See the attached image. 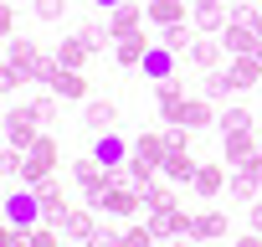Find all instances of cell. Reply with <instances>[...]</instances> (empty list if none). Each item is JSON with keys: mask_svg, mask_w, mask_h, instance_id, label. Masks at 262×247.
Listing matches in <instances>:
<instances>
[{"mask_svg": "<svg viewBox=\"0 0 262 247\" xmlns=\"http://www.w3.org/2000/svg\"><path fill=\"white\" fill-rule=\"evenodd\" d=\"M226 191H231V201H236V206H252V201L262 196V180H257V170H252V165H236V170H231V180H226Z\"/></svg>", "mask_w": 262, "mask_h": 247, "instance_id": "cell-15", "label": "cell"}, {"mask_svg": "<svg viewBox=\"0 0 262 247\" xmlns=\"http://www.w3.org/2000/svg\"><path fill=\"white\" fill-rule=\"evenodd\" d=\"M93 6H98V11H113V6H123V0H93Z\"/></svg>", "mask_w": 262, "mask_h": 247, "instance_id": "cell-46", "label": "cell"}, {"mask_svg": "<svg viewBox=\"0 0 262 247\" xmlns=\"http://www.w3.org/2000/svg\"><path fill=\"white\" fill-rule=\"evenodd\" d=\"M134 155H139V160H149V165L160 170V160L170 155V134H160V129H144V134L134 139Z\"/></svg>", "mask_w": 262, "mask_h": 247, "instance_id": "cell-28", "label": "cell"}, {"mask_svg": "<svg viewBox=\"0 0 262 247\" xmlns=\"http://www.w3.org/2000/svg\"><path fill=\"white\" fill-rule=\"evenodd\" d=\"M149 232L160 237V242H175V237H190V211L175 201V206H160V211H149Z\"/></svg>", "mask_w": 262, "mask_h": 247, "instance_id": "cell-7", "label": "cell"}, {"mask_svg": "<svg viewBox=\"0 0 262 247\" xmlns=\"http://www.w3.org/2000/svg\"><path fill=\"white\" fill-rule=\"evenodd\" d=\"M82 123H88L93 134H108L113 123H118V108H113L108 98H88V108H82Z\"/></svg>", "mask_w": 262, "mask_h": 247, "instance_id": "cell-25", "label": "cell"}, {"mask_svg": "<svg viewBox=\"0 0 262 247\" xmlns=\"http://www.w3.org/2000/svg\"><path fill=\"white\" fill-rule=\"evenodd\" d=\"M67 237L52 227V221H41V227H31V247H62Z\"/></svg>", "mask_w": 262, "mask_h": 247, "instance_id": "cell-36", "label": "cell"}, {"mask_svg": "<svg viewBox=\"0 0 262 247\" xmlns=\"http://www.w3.org/2000/svg\"><path fill=\"white\" fill-rule=\"evenodd\" d=\"M252 16H257V0H231V21H247L252 26Z\"/></svg>", "mask_w": 262, "mask_h": 247, "instance_id": "cell-42", "label": "cell"}, {"mask_svg": "<svg viewBox=\"0 0 262 247\" xmlns=\"http://www.w3.org/2000/svg\"><path fill=\"white\" fill-rule=\"evenodd\" d=\"M0 31L16 36V0H0Z\"/></svg>", "mask_w": 262, "mask_h": 247, "instance_id": "cell-41", "label": "cell"}, {"mask_svg": "<svg viewBox=\"0 0 262 247\" xmlns=\"http://www.w3.org/2000/svg\"><path fill=\"white\" fill-rule=\"evenodd\" d=\"M36 139H41V129H36L31 103H11V108H6V145H11V150H31Z\"/></svg>", "mask_w": 262, "mask_h": 247, "instance_id": "cell-3", "label": "cell"}, {"mask_svg": "<svg viewBox=\"0 0 262 247\" xmlns=\"http://www.w3.org/2000/svg\"><path fill=\"white\" fill-rule=\"evenodd\" d=\"M93 57H98V52L88 47V36H82V31H77V36H62V42H57V62H62V67H77V72H82V67L93 62Z\"/></svg>", "mask_w": 262, "mask_h": 247, "instance_id": "cell-19", "label": "cell"}, {"mask_svg": "<svg viewBox=\"0 0 262 247\" xmlns=\"http://www.w3.org/2000/svg\"><path fill=\"white\" fill-rule=\"evenodd\" d=\"M170 247H190V237H175V242H170Z\"/></svg>", "mask_w": 262, "mask_h": 247, "instance_id": "cell-48", "label": "cell"}, {"mask_svg": "<svg viewBox=\"0 0 262 247\" xmlns=\"http://www.w3.org/2000/svg\"><path fill=\"white\" fill-rule=\"evenodd\" d=\"M247 227H252V232H262V196L252 201V211H247Z\"/></svg>", "mask_w": 262, "mask_h": 247, "instance_id": "cell-43", "label": "cell"}, {"mask_svg": "<svg viewBox=\"0 0 262 247\" xmlns=\"http://www.w3.org/2000/svg\"><path fill=\"white\" fill-rule=\"evenodd\" d=\"M144 11H149V21L165 31V26H180V21H185L190 0H144Z\"/></svg>", "mask_w": 262, "mask_h": 247, "instance_id": "cell-24", "label": "cell"}, {"mask_svg": "<svg viewBox=\"0 0 262 247\" xmlns=\"http://www.w3.org/2000/svg\"><path fill=\"white\" fill-rule=\"evenodd\" d=\"M185 57H190V62H195L201 72H211V67H221L226 47H221V36H206V31H201V36L190 42V52H185Z\"/></svg>", "mask_w": 262, "mask_h": 247, "instance_id": "cell-20", "label": "cell"}, {"mask_svg": "<svg viewBox=\"0 0 262 247\" xmlns=\"http://www.w3.org/2000/svg\"><path fill=\"white\" fill-rule=\"evenodd\" d=\"M195 170H201V160H195L185 145H170V155L160 160V175H165V180H175V186H190V180H195Z\"/></svg>", "mask_w": 262, "mask_h": 247, "instance_id": "cell-9", "label": "cell"}, {"mask_svg": "<svg viewBox=\"0 0 262 247\" xmlns=\"http://www.w3.org/2000/svg\"><path fill=\"white\" fill-rule=\"evenodd\" d=\"M21 83H31V77H26V72L16 67V62H6V72H0V93H6V98H11V93H16Z\"/></svg>", "mask_w": 262, "mask_h": 247, "instance_id": "cell-37", "label": "cell"}, {"mask_svg": "<svg viewBox=\"0 0 262 247\" xmlns=\"http://www.w3.org/2000/svg\"><path fill=\"white\" fill-rule=\"evenodd\" d=\"M155 242H160V237L149 232V221H144V227H128V232H123V247H155Z\"/></svg>", "mask_w": 262, "mask_h": 247, "instance_id": "cell-38", "label": "cell"}, {"mask_svg": "<svg viewBox=\"0 0 262 247\" xmlns=\"http://www.w3.org/2000/svg\"><path fill=\"white\" fill-rule=\"evenodd\" d=\"M175 72H180V52H170L165 42H155V47H149V57H144V77L165 83V77H175Z\"/></svg>", "mask_w": 262, "mask_h": 247, "instance_id": "cell-14", "label": "cell"}, {"mask_svg": "<svg viewBox=\"0 0 262 247\" xmlns=\"http://www.w3.org/2000/svg\"><path fill=\"white\" fill-rule=\"evenodd\" d=\"M139 196H144V211H160V206H175V180L155 175V180H144V186H139Z\"/></svg>", "mask_w": 262, "mask_h": 247, "instance_id": "cell-30", "label": "cell"}, {"mask_svg": "<svg viewBox=\"0 0 262 247\" xmlns=\"http://www.w3.org/2000/svg\"><path fill=\"white\" fill-rule=\"evenodd\" d=\"M247 165H252V170H257V180H262V150H257V155H252Z\"/></svg>", "mask_w": 262, "mask_h": 247, "instance_id": "cell-45", "label": "cell"}, {"mask_svg": "<svg viewBox=\"0 0 262 247\" xmlns=\"http://www.w3.org/2000/svg\"><path fill=\"white\" fill-rule=\"evenodd\" d=\"M155 103H160V118H165V123H175V113H180V103H185V83H180V77L155 83Z\"/></svg>", "mask_w": 262, "mask_h": 247, "instance_id": "cell-21", "label": "cell"}, {"mask_svg": "<svg viewBox=\"0 0 262 247\" xmlns=\"http://www.w3.org/2000/svg\"><path fill=\"white\" fill-rule=\"evenodd\" d=\"M231 247H236V242H231Z\"/></svg>", "mask_w": 262, "mask_h": 247, "instance_id": "cell-51", "label": "cell"}, {"mask_svg": "<svg viewBox=\"0 0 262 247\" xmlns=\"http://www.w3.org/2000/svg\"><path fill=\"white\" fill-rule=\"evenodd\" d=\"M88 247H123V232H118V227H98Z\"/></svg>", "mask_w": 262, "mask_h": 247, "instance_id": "cell-39", "label": "cell"}, {"mask_svg": "<svg viewBox=\"0 0 262 247\" xmlns=\"http://www.w3.org/2000/svg\"><path fill=\"white\" fill-rule=\"evenodd\" d=\"M52 93H57L62 103H77V98H88V77H82L77 67H62V72L52 77Z\"/></svg>", "mask_w": 262, "mask_h": 247, "instance_id": "cell-27", "label": "cell"}, {"mask_svg": "<svg viewBox=\"0 0 262 247\" xmlns=\"http://www.w3.org/2000/svg\"><path fill=\"white\" fill-rule=\"evenodd\" d=\"M149 36L144 31H134V36H123V42H113V62L118 67H144V57H149Z\"/></svg>", "mask_w": 262, "mask_h": 247, "instance_id": "cell-16", "label": "cell"}, {"mask_svg": "<svg viewBox=\"0 0 262 247\" xmlns=\"http://www.w3.org/2000/svg\"><path fill=\"white\" fill-rule=\"evenodd\" d=\"M36 16L41 21H62L67 16V0H36Z\"/></svg>", "mask_w": 262, "mask_h": 247, "instance_id": "cell-40", "label": "cell"}, {"mask_svg": "<svg viewBox=\"0 0 262 247\" xmlns=\"http://www.w3.org/2000/svg\"><path fill=\"white\" fill-rule=\"evenodd\" d=\"M257 134H262V118H257Z\"/></svg>", "mask_w": 262, "mask_h": 247, "instance_id": "cell-49", "label": "cell"}, {"mask_svg": "<svg viewBox=\"0 0 262 247\" xmlns=\"http://www.w3.org/2000/svg\"><path fill=\"white\" fill-rule=\"evenodd\" d=\"M77 31L88 36V47H93V52H103V47H113V36H108V21H103V26H98V21H88V26H77Z\"/></svg>", "mask_w": 262, "mask_h": 247, "instance_id": "cell-34", "label": "cell"}, {"mask_svg": "<svg viewBox=\"0 0 262 247\" xmlns=\"http://www.w3.org/2000/svg\"><path fill=\"white\" fill-rule=\"evenodd\" d=\"M31 113H36V123H57V93L47 88V98H31Z\"/></svg>", "mask_w": 262, "mask_h": 247, "instance_id": "cell-35", "label": "cell"}, {"mask_svg": "<svg viewBox=\"0 0 262 247\" xmlns=\"http://www.w3.org/2000/svg\"><path fill=\"white\" fill-rule=\"evenodd\" d=\"M128 155H134V145H123L113 129H108V134H98V145H93V160H98V165H123Z\"/></svg>", "mask_w": 262, "mask_h": 247, "instance_id": "cell-26", "label": "cell"}, {"mask_svg": "<svg viewBox=\"0 0 262 247\" xmlns=\"http://www.w3.org/2000/svg\"><path fill=\"white\" fill-rule=\"evenodd\" d=\"M98 206H67L62 211V221H57V232L67 237V242H93V232H98V216H93Z\"/></svg>", "mask_w": 262, "mask_h": 247, "instance_id": "cell-8", "label": "cell"}, {"mask_svg": "<svg viewBox=\"0 0 262 247\" xmlns=\"http://www.w3.org/2000/svg\"><path fill=\"white\" fill-rule=\"evenodd\" d=\"M236 247H262V232H247V237H236Z\"/></svg>", "mask_w": 262, "mask_h": 247, "instance_id": "cell-44", "label": "cell"}, {"mask_svg": "<svg viewBox=\"0 0 262 247\" xmlns=\"http://www.w3.org/2000/svg\"><path fill=\"white\" fill-rule=\"evenodd\" d=\"M221 186H226V160H221V165H201V170H195V180H190V191H195L201 201L221 196Z\"/></svg>", "mask_w": 262, "mask_h": 247, "instance_id": "cell-29", "label": "cell"}, {"mask_svg": "<svg viewBox=\"0 0 262 247\" xmlns=\"http://www.w3.org/2000/svg\"><path fill=\"white\" fill-rule=\"evenodd\" d=\"M144 21H149L144 0H123V6H113V11H108V36H113V42H123V36L144 31Z\"/></svg>", "mask_w": 262, "mask_h": 247, "instance_id": "cell-6", "label": "cell"}, {"mask_svg": "<svg viewBox=\"0 0 262 247\" xmlns=\"http://www.w3.org/2000/svg\"><path fill=\"white\" fill-rule=\"evenodd\" d=\"M257 42H262V36H257L247 21H226V31H221V47H226V57H247Z\"/></svg>", "mask_w": 262, "mask_h": 247, "instance_id": "cell-18", "label": "cell"}, {"mask_svg": "<svg viewBox=\"0 0 262 247\" xmlns=\"http://www.w3.org/2000/svg\"><path fill=\"white\" fill-rule=\"evenodd\" d=\"M221 237H226V211L221 206L190 216V242H221Z\"/></svg>", "mask_w": 262, "mask_h": 247, "instance_id": "cell-13", "label": "cell"}, {"mask_svg": "<svg viewBox=\"0 0 262 247\" xmlns=\"http://www.w3.org/2000/svg\"><path fill=\"white\" fill-rule=\"evenodd\" d=\"M190 6H226V0H190Z\"/></svg>", "mask_w": 262, "mask_h": 247, "instance_id": "cell-47", "label": "cell"}, {"mask_svg": "<svg viewBox=\"0 0 262 247\" xmlns=\"http://www.w3.org/2000/svg\"><path fill=\"white\" fill-rule=\"evenodd\" d=\"M41 57H47V52H41L36 42H26V36H6V62H16V67H21L31 83H36V67H41Z\"/></svg>", "mask_w": 262, "mask_h": 247, "instance_id": "cell-12", "label": "cell"}, {"mask_svg": "<svg viewBox=\"0 0 262 247\" xmlns=\"http://www.w3.org/2000/svg\"><path fill=\"white\" fill-rule=\"evenodd\" d=\"M195 36H201V31H195V26H185V21H180V26H165V31H160V42H165L170 52H180V57L190 52V42H195Z\"/></svg>", "mask_w": 262, "mask_h": 247, "instance_id": "cell-32", "label": "cell"}, {"mask_svg": "<svg viewBox=\"0 0 262 247\" xmlns=\"http://www.w3.org/2000/svg\"><path fill=\"white\" fill-rule=\"evenodd\" d=\"M57 139L52 134H41L31 150H26V165H21V186H36V180H47V175H57Z\"/></svg>", "mask_w": 262, "mask_h": 247, "instance_id": "cell-2", "label": "cell"}, {"mask_svg": "<svg viewBox=\"0 0 262 247\" xmlns=\"http://www.w3.org/2000/svg\"><path fill=\"white\" fill-rule=\"evenodd\" d=\"M226 21H231V6H190V26L206 36H221Z\"/></svg>", "mask_w": 262, "mask_h": 247, "instance_id": "cell-17", "label": "cell"}, {"mask_svg": "<svg viewBox=\"0 0 262 247\" xmlns=\"http://www.w3.org/2000/svg\"><path fill=\"white\" fill-rule=\"evenodd\" d=\"M226 93H236V83H231V72H226V67H211V72H201V98L221 103Z\"/></svg>", "mask_w": 262, "mask_h": 247, "instance_id": "cell-31", "label": "cell"}, {"mask_svg": "<svg viewBox=\"0 0 262 247\" xmlns=\"http://www.w3.org/2000/svg\"><path fill=\"white\" fill-rule=\"evenodd\" d=\"M36 196H41V211H47V221L57 227V221H62V211H67V196H62V180H57V175L36 180Z\"/></svg>", "mask_w": 262, "mask_h": 247, "instance_id": "cell-22", "label": "cell"}, {"mask_svg": "<svg viewBox=\"0 0 262 247\" xmlns=\"http://www.w3.org/2000/svg\"><path fill=\"white\" fill-rule=\"evenodd\" d=\"M226 72H231V83H236V93H247V88H257L262 83V62L247 52V57H226Z\"/></svg>", "mask_w": 262, "mask_h": 247, "instance_id": "cell-23", "label": "cell"}, {"mask_svg": "<svg viewBox=\"0 0 262 247\" xmlns=\"http://www.w3.org/2000/svg\"><path fill=\"white\" fill-rule=\"evenodd\" d=\"M221 129H257V118H252L247 108L231 103V108H221Z\"/></svg>", "mask_w": 262, "mask_h": 247, "instance_id": "cell-33", "label": "cell"}, {"mask_svg": "<svg viewBox=\"0 0 262 247\" xmlns=\"http://www.w3.org/2000/svg\"><path fill=\"white\" fill-rule=\"evenodd\" d=\"M257 150H262V134H257V129H221V160H226L231 170L247 165Z\"/></svg>", "mask_w": 262, "mask_h": 247, "instance_id": "cell-4", "label": "cell"}, {"mask_svg": "<svg viewBox=\"0 0 262 247\" xmlns=\"http://www.w3.org/2000/svg\"><path fill=\"white\" fill-rule=\"evenodd\" d=\"M175 123H185V129H211V123H221V113L211 108V98H185L180 103V113H175ZM175 123H170V129H175Z\"/></svg>", "mask_w": 262, "mask_h": 247, "instance_id": "cell-11", "label": "cell"}, {"mask_svg": "<svg viewBox=\"0 0 262 247\" xmlns=\"http://www.w3.org/2000/svg\"><path fill=\"white\" fill-rule=\"evenodd\" d=\"M257 6H262V0H257Z\"/></svg>", "mask_w": 262, "mask_h": 247, "instance_id": "cell-50", "label": "cell"}, {"mask_svg": "<svg viewBox=\"0 0 262 247\" xmlns=\"http://www.w3.org/2000/svg\"><path fill=\"white\" fill-rule=\"evenodd\" d=\"M139 206H144L139 186H113V191L103 196V206H98V211H103V216H113V221H128V216H134Z\"/></svg>", "mask_w": 262, "mask_h": 247, "instance_id": "cell-10", "label": "cell"}, {"mask_svg": "<svg viewBox=\"0 0 262 247\" xmlns=\"http://www.w3.org/2000/svg\"><path fill=\"white\" fill-rule=\"evenodd\" d=\"M6 221L11 227H41L47 221V211H41V196H36V186H16L11 196H6Z\"/></svg>", "mask_w": 262, "mask_h": 247, "instance_id": "cell-1", "label": "cell"}, {"mask_svg": "<svg viewBox=\"0 0 262 247\" xmlns=\"http://www.w3.org/2000/svg\"><path fill=\"white\" fill-rule=\"evenodd\" d=\"M72 180H77V191L88 196V206H103V196H108V170L88 155V160H72Z\"/></svg>", "mask_w": 262, "mask_h": 247, "instance_id": "cell-5", "label": "cell"}]
</instances>
